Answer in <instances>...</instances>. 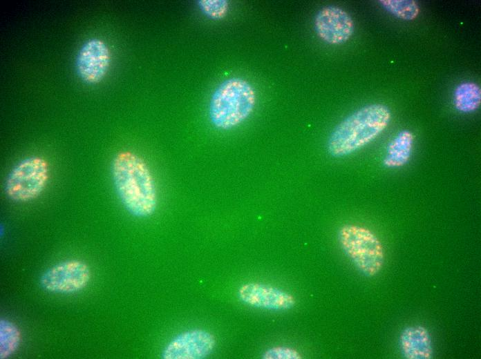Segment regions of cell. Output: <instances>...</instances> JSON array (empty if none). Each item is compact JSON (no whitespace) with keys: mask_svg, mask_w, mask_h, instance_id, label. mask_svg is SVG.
Returning a JSON list of instances; mask_svg holds the SVG:
<instances>
[{"mask_svg":"<svg viewBox=\"0 0 481 359\" xmlns=\"http://www.w3.org/2000/svg\"><path fill=\"white\" fill-rule=\"evenodd\" d=\"M49 173V165L43 157L33 156L21 160L6 180V195L15 202L33 200L46 188Z\"/></svg>","mask_w":481,"mask_h":359,"instance_id":"5","label":"cell"},{"mask_svg":"<svg viewBox=\"0 0 481 359\" xmlns=\"http://www.w3.org/2000/svg\"><path fill=\"white\" fill-rule=\"evenodd\" d=\"M255 104L256 93L249 82L240 78L228 79L211 95L209 107L210 121L218 129L233 128L248 118Z\"/></svg>","mask_w":481,"mask_h":359,"instance_id":"3","label":"cell"},{"mask_svg":"<svg viewBox=\"0 0 481 359\" xmlns=\"http://www.w3.org/2000/svg\"><path fill=\"white\" fill-rule=\"evenodd\" d=\"M238 295L241 301L249 306L274 311L290 309L296 302L290 293L257 282L244 284L239 288Z\"/></svg>","mask_w":481,"mask_h":359,"instance_id":"10","label":"cell"},{"mask_svg":"<svg viewBox=\"0 0 481 359\" xmlns=\"http://www.w3.org/2000/svg\"><path fill=\"white\" fill-rule=\"evenodd\" d=\"M301 354L295 349L286 346H275L267 349L263 354L265 359H300Z\"/></svg>","mask_w":481,"mask_h":359,"instance_id":"17","label":"cell"},{"mask_svg":"<svg viewBox=\"0 0 481 359\" xmlns=\"http://www.w3.org/2000/svg\"><path fill=\"white\" fill-rule=\"evenodd\" d=\"M390 119V110L382 104H371L359 108L332 131L327 142L328 153L341 157L359 150L377 137L388 126Z\"/></svg>","mask_w":481,"mask_h":359,"instance_id":"2","label":"cell"},{"mask_svg":"<svg viewBox=\"0 0 481 359\" xmlns=\"http://www.w3.org/2000/svg\"><path fill=\"white\" fill-rule=\"evenodd\" d=\"M338 239L345 253L364 275L372 277L380 272L384 264V249L372 231L346 224L339 229Z\"/></svg>","mask_w":481,"mask_h":359,"instance_id":"4","label":"cell"},{"mask_svg":"<svg viewBox=\"0 0 481 359\" xmlns=\"http://www.w3.org/2000/svg\"><path fill=\"white\" fill-rule=\"evenodd\" d=\"M21 332L18 327L6 319L0 321V358L12 356L19 347Z\"/></svg>","mask_w":481,"mask_h":359,"instance_id":"14","label":"cell"},{"mask_svg":"<svg viewBox=\"0 0 481 359\" xmlns=\"http://www.w3.org/2000/svg\"><path fill=\"white\" fill-rule=\"evenodd\" d=\"M198 6L202 12L213 19L225 17L228 12L229 3L225 0H201Z\"/></svg>","mask_w":481,"mask_h":359,"instance_id":"16","label":"cell"},{"mask_svg":"<svg viewBox=\"0 0 481 359\" xmlns=\"http://www.w3.org/2000/svg\"><path fill=\"white\" fill-rule=\"evenodd\" d=\"M379 3L388 12L402 20H413L419 13V6L413 0H380Z\"/></svg>","mask_w":481,"mask_h":359,"instance_id":"15","label":"cell"},{"mask_svg":"<svg viewBox=\"0 0 481 359\" xmlns=\"http://www.w3.org/2000/svg\"><path fill=\"white\" fill-rule=\"evenodd\" d=\"M314 25L318 37L331 45L346 42L355 30L351 16L342 8L334 6L321 8L315 16Z\"/></svg>","mask_w":481,"mask_h":359,"instance_id":"8","label":"cell"},{"mask_svg":"<svg viewBox=\"0 0 481 359\" xmlns=\"http://www.w3.org/2000/svg\"><path fill=\"white\" fill-rule=\"evenodd\" d=\"M216 345L215 336L202 329L182 332L172 338L164 347V359H203L208 357Z\"/></svg>","mask_w":481,"mask_h":359,"instance_id":"7","label":"cell"},{"mask_svg":"<svg viewBox=\"0 0 481 359\" xmlns=\"http://www.w3.org/2000/svg\"><path fill=\"white\" fill-rule=\"evenodd\" d=\"M413 140V135L410 130L399 131L387 146L384 166L393 168L406 164L411 156Z\"/></svg>","mask_w":481,"mask_h":359,"instance_id":"12","label":"cell"},{"mask_svg":"<svg viewBox=\"0 0 481 359\" xmlns=\"http://www.w3.org/2000/svg\"><path fill=\"white\" fill-rule=\"evenodd\" d=\"M88 266L78 260L62 262L46 270L40 278V284L47 291L72 293L86 287L91 279Z\"/></svg>","mask_w":481,"mask_h":359,"instance_id":"6","label":"cell"},{"mask_svg":"<svg viewBox=\"0 0 481 359\" xmlns=\"http://www.w3.org/2000/svg\"><path fill=\"white\" fill-rule=\"evenodd\" d=\"M454 105L462 113H471L477 110L481 102L480 86L473 82H464L459 84L455 90Z\"/></svg>","mask_w":481,"mask_h":359,"instance_id":"13","label":"cell"},{"mask_svg":"<svg viewBox=\"0 0 481 359\" xmlns=\"http://www.w3.org/2000/svg\"><path fill=\"white\" fill-rule=\"evenodd\" d=\"M404 356L408 359H430L433 357V347L428 331L422 326L405 329L400 336Z\"/></svg>","mask_w":481,"mask_h":359,"instance_id":"11","label":"cell"},{"mask_svg":"<svg viewBox=\"0 0 481 359\" xmlns=\"http://www.w3.org/2000/svg\"><path fill=\"white\" fill-rule=\"evenodd\" d=\"M111 63V53L106 43L91 39L80 48L76 60L79 76L88 84H97L106 75Z\"/></svg>","mask_w":481,"mask_h":359,"instance_id":"9","label":"cell"},{"mask_svg":"<svg viewBox=\"0 0 481 359\" xmlns=\"http://www.w3.org/2000/svg\"><path fill=\"white\" fill-rule=\"evenodd\" d=\"M111 174L116 193L127 211L144 218L153 215L157 208L155 180L147 162L131 151L115 155Z\"/></svg>","mask_w":481,"mask_h":359,"instance_id":"1","label":"cell"}]
</instances>
